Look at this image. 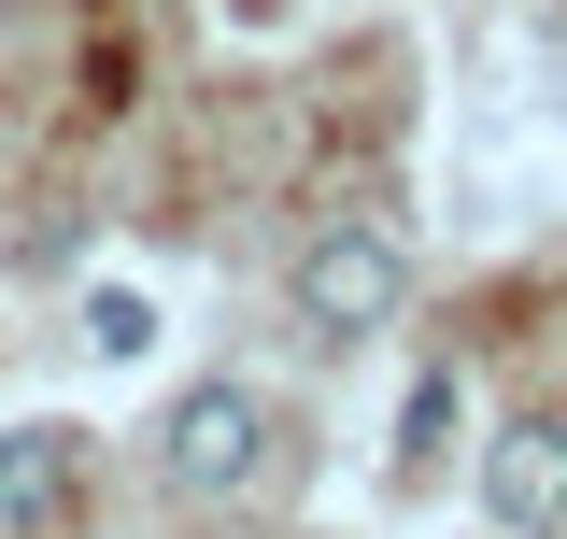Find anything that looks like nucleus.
I'll use <instances>...</instances> for the list:
<instances>
[{
	"instance_id": "20e7f679",
	"label": "nucleus",
	"mask_w": 567,
	"mask_h": 539,
	"mask_svg": "<svg viewBox=\"0 0 567 539\" xmlns=\"http://www.w3.org/2000/svg\"><path fill=\"white\" fill-rule=\"evenodd\" d=\"M71 482H85V426H0V539L71 511Z\"/></svg>"
},
{
	"instance_id": "f03ea898",
	"label": "nucleus",
	"mask_w": 567,
	"mask_h": 539,
	"mask_svg": "<svg viewBox=\"0 0 567 539\" xmlns=\"http://www.w3.org/2000/svg\"><path fill=\"white\" fill-rule=\"evenodd\" d=\"M270 398H256V384H185V398H171V426H156V482H171V497H241V482L270 469Z\"/></svg>"
},
{
	"instance_id": "423d86ee",
	"label": "nucleus",
	"mask_w": 567,
	"mask_h": 539,
	"mask_svg": "<svg viewBox=\"0 0 567 539\" xmlns=\"http://www.w3.org/2000/svg\"><path fill=\"white\" fill-rule=\"evenodd\" d=\"M85 340H100V355H114V369H128L142 340H156V313H142L128 284H100V298H85Z\"/></svg>"
},
{
	"instance_id": "39448f33",
	"label": "nucleus",
	"mask_w": 567,
	"mask_h": 539,
	"mask_svg": "<svg viewBox=\"0 0 567 539\" xmlns=\"http://www.w3.org/2000/svg\"><path fill=\"white\" fill-rule=\"evenodd\" d=\"M440 455H454V369L425 355V369H412V398H398V482H425Z\"/></svg>"
},
{
	"instance_id": "7ed1b4c3",
	"label": "nucleus",
	"mask_w": 567,
	"mask_h": 539,
	"mask_svg": "<svg viewBox=\"0 0 567 539\" xmlns=\"http://www.w3.org/2000/svg\"><path fill=\"white\" fill-rule=\"evenodd\" d=\"M483 511L511 539H554L567 526V411H511L483 440Z\"/></svg>"
},
{
	"instance_id": "f257e3e1",
	"label": "nucleus",
	"mask_w": 567,
	"mask_h": 539,
	"mask_svg": "<svg viewBox=\"0 0 567 539\" xmlns=\"http://www.w3.org/2000/svg\"><path fill=\"white\" fill-rule=\"evenodd\" d=\"M284 298H298V327L312 340H383L398 313H412V242L383 227V213H327L312 242H298V270H284Z\"/></svg>"
},
{
	"instance_id": "0eeeda50",
	"label": "nucleus",
	"mask_w": 567,
	"mask_h": 539,
	"mask_svg": "<svg viewBox=\"0 0 567 539\" xmlns=\"http://www.w3.org/2000/svg\"><path fill=\"white\" fill-rule=\"evenodd\" d=\"M0 14H14V0H0Z\"/></svg>"
}]
</instances>
